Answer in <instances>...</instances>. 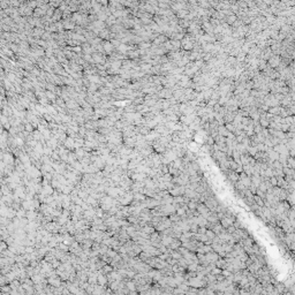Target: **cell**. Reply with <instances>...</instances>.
Listing matches in <instances>:
<instances>
[{
  "label": "cell",
  "mask_w": 295,
  "mask_h": 295,
  "mask_svg": "<svg viewBox=\"0 0 295 295\" xmlns=\"http://www.w3.org/2000/svg\"><path fill=\"white\" fill-rule=\"evenodd\" d=\"M119 202H120V204L121 205H128V204H130L133 201H134V193L130 190V191H126L121 197H119L118 198Z\"/></svg>",
  "instance_id": "1"
},
{
  "label": "cell",
  "mask_w": 295,
  "mask_h": 295,
  "mask_svg": "<svg viewBox=\"0 0 295 295\" xmlns=\"http://www.w3.org/2000/svg\"><path fill=\"white\" fill-rule=\"evenodd\" d=\"M1 159L5 161L6 165H8V166H15V158H14V156H13L12 153H9V152L5 153V152L2 151V153H1Z\"/></svg>",
  "instance_id": "2"
},
{
  "label": "cell",
  "mask_w": 295,
  "mask_h": 295,
  "mask_svg": "<svg viewBox=\"0 0 295 295\" xmlns=\"http://www.w3.org/2000/svg\"><path fill=\"white\" fill-rule=\"evenodd\" d=\"M205 279V278H204ZM205 281H206V279L203 281V279L202 278H200V277H191V278H189V281H188V284L190 285V286H193V287H203L204 285H205Z\"/></svg>",
  "instance_id": "3"
},
{
  "label": "cell",
  "mask_w": 295,
  "mask_h": 295,
  "mask_svg": "<svg viewBox=\"0 0 295 295\" xmlns=\"http://www.w3.org/2000/svg\"><path fill=\"white\" fill-rule=\"evenodd\" d=\"M47 280H49V285H52L54 287H60L62 285V279L59 275L50 277V278H47Z\"/></svg>",
  "instance_id": "4"
},
{
  "label": "cell",
  "mask_w": 295,
  "mask_h": 295,
  "mask_svg": "<svg viewBox=\"0 0 295 295\" xmlns=\"http://www.w3.org/2000/svg\"><path fill=\"white\" fill-rule=\"evenodd\" d=\"M233 220H234V218H231V217H222L220 220V224L224 228H228L230 226H232L234 224Z\"/></svg>",
  "instance_id": "5"
},
{
  "label": "cell",
  "mask_w": 295,
  "mask_h": 295,
  "mask_svg": "<svg viewBox=\"0 0 295 295\" xmlns=\"http://www.w3.org/2000/svg\"><path fill=\"white\" fill-rule=\"evenodd\" d=\"M239 180H240L243 185H244V187H246V188H249V187L251 186V180H250L249 177H247V174H246V173H242V174L240 175V179Z\"/></svg>",
  "instance_id": "6"
},
{
  "label": "cell",
  "mask_w": 295,
  "mask_h": 295,
  "mask_svg": "<svg viewBox=\"0 0 295 295\" xmlns=\"http://www.w3.org/2000/svg\"><path fill=\"white\" fill-rule=\"evenodd\" d=\"M108 284V278L106 277V274L104 273H100L98 274V285H102V286H105Z\"/></svg>",
  "instance_id": "7"
},
{
  "label": "cell",
  "mask_w": 295,
  "mask_h": 295,
  "mask_svg": "<svg viewBox=\"0 0 295 295\" xmlns=\"http://www.w3.org/2000/svg\"><path fill=\"white\" fill-rule=\"evenodd\" d=\"M65 147L67 148L68 150H74L75 149V140L72 138V137H68L66 141H65Z\"/></svg>",
  "instance_id": "8"
},
{
  "label": "cell",
  "mask_w": 295,
  "mask_h": 295,
  "mask_svg": "<svg viewBox=\"0 0 295 295\" xmlns=\"http://www.w3.org/2000/svg\"><path fill=\"white\" fill-rule=\"evenodd\" d=\"M25 217L29 219V221L36 220L37 217H38V212H37V210H29L27 211V216Z\"/></svg>",
  "instance_id": "9"
},
{
  "label": "cell",
  "mask_w": 295,
  "mask_h": 295,
  "mask_svg": "<svg viewBox=\"0 0 295 295\" xmlns=\"http://www.w3.org/2000/svg\"><path fill=\"white\" fill-rule=\"evenodd\" d=\"M98 271H99L100 273H104V274H106V275H107V274L110 273V272H112V271H113V266H112V265H108V264H106V265H104V266H103V269H102V270H98Z\"/></svg>",
  "instance_id": "10"
},
{
  "label": "cell",
  "mask_w": 295,
  "mask_h": 295,
  "mask_svg": "<svg viewBox=\"0 0 295 295\" xmlns=\"http://www.w3.org/2000/svg\"><path fill=\"white\" fill-rule=\"evenodd\" d=\"M205 234L208 235V238H209L210 240H213V239H214V236H216V233L213 232V231H210V230H208Z\"/></svg>",
  "instance_id": "11"
}]
</instances>
